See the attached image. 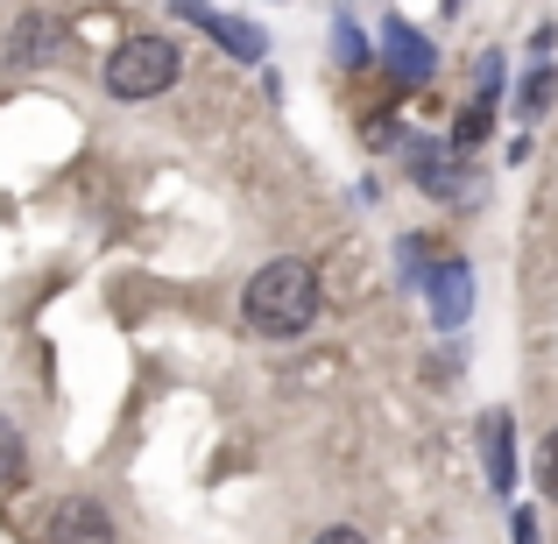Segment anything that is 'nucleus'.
Segmentation results:
<instances>
[{
    "instance_id": "1",
    "label": "nucleus",
    "mask_w": 558,
    "mask_h": 544,
    "mask_svg": "<svg viewBox=\"0 0 558 544\" xmlns=\"http://www.w3.org/2000/svg\"><path fill=\"white\" fill-rule=\"evenodd\" d=\"M241 318H247V333H262V340H298V333H312L318 269L298 262V255L262 262V269L247 276V290H241Z\"/></svg>"
},
{
    "instance_id": "2",
    "label": "nucleus",
    "mask_w": 558,
    "mask_h": 544,
    "mask_svg": "<svg viewBox=\"0 0 558 544\" xmlns=\"http://www.w3.org/2000/svg\"><path fill=\"white\" fill-rule=\"evenodd\" d=\"M178 71H184V50L170 36H128L121 50L107 57V93L135 107V99L170 93V85H178Z\"/></svg>"
},
{
    "instance_id": "3",
    "label": "nucleus",
    "mask_w": 558,
    "mask_h": 544,
    "mask_svg": "<svg viewBox=\"0 0 558 544\" xmlns=\"http://www.w3.org/2000/svg\"><path fill=\"white\" fill-rule=\"evenodd\" d=\"M381 64H389L396 85H424L438 71V50H432V36H417V28L403 22V14H381Z\"/></svg>"
},
{
    "instance_id": "4",
    "label": "nucleus",
    "mask_w": 558,
    "mask_h": 544,
    "mask_svg": "<svg viewBox=\"0 0 558 544\" xmlns=\"http://www.w3.org/2000/svg\"><path fill=\"white\" fill-rule=\"evenodd\" d=\"M424 298H432L438 333H460L466 312H474V269H466L460 255H446L438 269H424Z\"/></svg>"
},
{
    "instance_id": "5",
    "label": "nucleus",
    "mask_w": 558,
    "mask_h": 544,
    "mask_svg": "<svg viewBox=\"0 0 558 544\" xmlns=\"http://www.w3.org/2000/svg\"><path fill=\"white\" fill-rule=\"evenodd\" d=\"M178 14H184L191 28H205L233 64H262V57H269V36H262L247 14H227V8H178Z\"/></svg>"
},
{
    "instance_id": "6",
    "label": "nucleus",
    "mask_w": 558,
    "mask_h": 544,
    "mask_svg": "<svg viewBox=\"0 0 558 544\" xmlns=\"http://www.w3.org/2000/svg\"><path fill=\"white\" fill-rule=\"evenodd\" d=\"M481 467H488L495 503H509V495H517V418H509L502 403L481 418Z\"/></svg>"
},
{
    "instance_id": "7",
    "label": "nucleus",
    "mask_w": 558,
    "mask_h": 544,
    "mask_svg": "<svg viewBox=\"0 0 558 544\" xmlns=\"http://www.w3.org/2000/svg\"><path fill=\"white\" fill-rule=\"evenodd\" d=\"M50 544H113L107 509L85 503V495H64V503L50 509Z\"/></svg>"
},
{
    "instance_id": "8",
    "label": "nucleus",
    "mask_w": 558,
    "mask_h": 544,
    "mask_svg": "<svg viewBox=\"0 0 558 544\" xmlns=\"http://www.w3.org/2000/svg\"><path fill=\"white\" fill-rule=\"evenodd\" d=\"M64 43V14H43V8H28L22 22L8 28V64L22 71V64H43V57Z\"/></svg>"
},
{
    "instance_id": "9",
    "label": "nucleus",
    "mask_w": 558,
    "mask_h": 544,
    "mask_svg": "<svg viewBox=\"0 0 558 544\" xmlns=\"http://www.w3.org/2000/svg\"><path fill=\"white\" fill-rule=\"evenodd\" d=\"M410 178L438 198H466V178L452 170V149H410Z\"/></svg>"
},
{
    "instance_id": "10",
    "label": "nucleus",
    "mask_w": 558,
    "mask_h": 544,
    "mask_svg": "<svg viewBox=\"0 0 558 544\" xmlns=\"http://www.w3.org/2000/svg\"><path fill=\"white\" fill-rule=\"evenodd\" d=\"M488 128H495V99H488V93H481V99H466V113L452 121V156L481 149V142H488Z\"/></svg>"
},
{
    "instance_id": "11",
    "label": "nucleus",
    "mask_w": 558,
    "mask_h": 544,
    "mask_svg": "<svg viewBox=\"0 0 558 544\" xmlns=\"http://www.w3.org/2000/svg\"><path fill=\"white\" fill-rule=\"evenodd\" d=\"M551 85H558L551 64H531V71H523V85H517V121H537V113L551 107Z\"/></svg>"
},
{
    "instance_id": "12",
    "label": "nucleus",
    "mask_w": 558,
    "mask_h": 544,
    "mask_svg": "<svg viewBox=\"0 0 558 544\" xmlns=\"http://www.w3.org/2000/svg\"><path fill=\"white\" fill-rule=\"evenodd\" d=\"M332 43H340V64L347 71H361V64H368V36H361V22H354V14H332Z\"/></svg>"
},
{
    "instance_id": "13",
    "label": "nucleus",
    "mask_w": 558,
    "mask_h": 544,
    "mask_svg": "<svg viewBox=\"0 0 558 544\" xmlns=\"http://www.w3.org/2000/svg\"><path fill=\"white\" fill-rule=\"evenodd\" d=\"M22 467H28V452H22V432H14V424L0 418V488H14V481H22Z\"/></svg>"
},
{
    "instance_id": "14",
    "label": "nucleus",
    "mask_w": 558,
    "mask_h": 544,
    "mask_svg": "<svg viewBox=\"0 0 558 544\" xmlns=\"http://www.w3.org/2000/svg\"><path fill=\"white\" fill-rule=\"evenodd\" d=\"M537 488H545V503H558V432L545 438V452H537Z\"/></svg>"
},
{
    "instance_id": "15",
    "label": "nucleus",
    "mask_w": 558,
    "mask_h": 544,
    "mask_svg": "<svg viewBox=\"0 0 558 544\" xmlns=\"http://www.w3.org/2000/svg\"><path fill=\"white\" fill-rule=\"evenodd\" d=\"M509 537H517V544H545V537H537V509H531V503H517V517H509Z\"/></svg>"
},
{
    "instance_id": "16",
    "label": "nucleus",
    "mask_w": 558,
    "mask_h": 544,
    "mask_svg": "<svg viewBox=\"0 0 558 544\" xmlns=\"http://www.w3.org/2000/svg\"><path fill=\"white\" fill-rule=\"evenodd\" d=\"M551 50H558V28L545 22V28H537V36H531V64H551Z\"/></svg>"
},
{
    "instance_id": "17",
    "label": "nucleus",
    "mask_w": 558,
    "mask_h": 544,
    "mask_svg": "<svg viewBox=\"0 0 558 544\" xmlns=\"http://www.w3.org/2000/svg\"><path fill=\"white\" fill-rule=\"evenodd\" d=\"M312 544H368V537H361V531H354V523H332V531H318Z\"/></svg>"
}]
</instances>
